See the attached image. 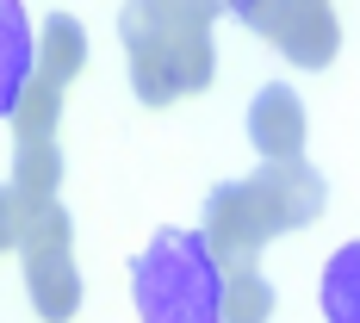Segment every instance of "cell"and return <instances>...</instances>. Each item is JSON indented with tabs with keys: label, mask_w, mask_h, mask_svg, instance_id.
Returning <instances> with one entry per match:
<instances>
[{
	"label": "cell",
	"mask_w": 360,
	"mask_h": 323,
	"mask_svg": "<svg viewBox=\"0 0 360 323\" xmlns=\"http://www.w3.org/2000/svg\"><path fill=\"white\" fill-rule=\"evenodd\" d=\"M317 305H323V323H360V243H342L323 261Z\"/></svg>",
	"instance_id": "9c48e42d"
},
{
	"label": "cell",
	"mask_w": 360,
	"mask_h": 323,
	"mask_svg": "<svg viewBox=\"0 0 360 323\" xmlns=\"http://www.w3.org/2000/svg\"><path fill=\"white\" fill-rule=\"evenodd\" d=\"M118 37H124L131 87H137L143 106H174L186 94L212 87V75H217L212 25H180V19H162L149 0H124Z\"/></svg>",
	"instance_id": "3957f363"
},
{
	"label": "cell",
	"mask_w": 360,
	"mask_h": 323,
	"mask_svg": "<svg viewBox=\"0 0 360 323\" xmlns=\"http://www.w3.org/2000/svg\"><path fill=\"white\" fill-rule=\"evenodd\" d=\"M323 205H329V186L304 156L298 162H261L255 175L224 180L212 199H205V224L199 230H205V243H212V255L224 267H243L274 236L317 224Z\"/></svg>",
	"instance_id": "6da1fadb"
},
{
	"label": "cell",
	"mask_w": 360,
	"mask_h": 323,
	"mask_svg": "<svg viewBox=\"0 0 360 323\" xmlns=\"http://www.w3.org/2000/svg\"><path fill=\"white\" fill-rule=\"evenodd\" d=\"M274 317V286L267 274L243 261V267H224V323H267Z\"/></svg>",
	"instance_id": "7c38bea8"
},
{
	"label": "cell",
	"mask_w": 360,
	"mask_h": 323,
	"mask_svg": "<svg viewBox=\"0 0 360 323\" xmlns=\"http://www.w3.org/2000/svg\"><path fill=\"white\" fill-rule=\"evenodd\" d=\"M224 6H230V0H224Z\"/></svg>",
	"instance_id": "2e32d148"
},
{
	"label": "cell",
	"mask_w": 360,
	"mask_h": 323,
	"mask_svg": "<svg viewBox=\"0 0 360 323\" xmlns=\"http://www.w3.org/2000/svg\"><path fill=\"white\" fill-rule=\"evenodd\" d=\"M267 44L298 69H329L335 50H342V19H335L329 0H280L274 25H267Z\"/></svg>",
	"instance_id": "277c9868"
},
{
	"label": "cell",
	"mask_w": 360,
	"mask_h": 323,
	"mask_svg": "<svg viewBox=\"0 0 360 323\" xmlns=\"http://www.w3.org/2000/svg\"><path fill=\"white\" fill-rule=\"evenodd\" d=\"M32 249H75V217L63 212V199L19 205V255Z\"/></svg>",
	"instance_id": "4fadbf2b"
},
{
	"label": "cell",
	"mask_w": 360,
	"mask_h": 323,
	"mask_svg": "<svg viewBox=\"0 0 360 323\" xmlns=\"http://www.w3.org/2000/svg\"><path fill=\"white\" fill-rule=\"evenodd\" d=\"M81 69H87V32H81V19L75 13H44V25H37V75L56 81V87H69Z\"/></svg>",
	"instance_id": "ba28073f"
},
{
	"label": "cell",
	"mask_w": 360,
	"mask_h": 323,
	"mask_svg": "<svg viewBox=\"0 0 360 323\" xmlns=\"http://www.w3.org/2000/svg\"><path fill=\"white\" fill-rule=\"evenodd\" d=\"M13 199L19 205H37V199H56L63 186V149L56 144H13Z\"/></svg>",
	"instance_id": "30bf717a"
},
{
	"label": "cell",
	"mask_w": 360,
	"mask_h": 323,
	"mask_svg": "<svg viewBox=\"0 0 360 323\" xmlns=\"http://www.w3.org/2000/svg\"><path fill=\"white\" fill-rule=\"evenodd\" d=\"M131 298L143 323H224V261L205 230H155L131 261Z\"/></svg>",
	"instance_id": "7a4b0ae2"
},
{
	"label": "cell",
	"mask_w": 360,
	"mask_h": 323,
	"mask_svg": "<svg viewBox=\"0 0 360 323\" xmlns=\"http://www.w3.org/2000/svg\"><path fill=\"white\" fill-rule=\"evenodd\" d=\"M32 75H37V32L19 0H0V118H13Z\"/></svg>",
	"instance_id": "52a82bcc"
},
{
	"label": "cell",
	"mask_w": 360,
	"mask_h": 323,
	"mask_svg": "<svg viewBox=\"0 0 360 323\" xmlns=\"http://www.w3.org/2000/svg\"><path fill=\"white\" fill-rule=\"evenodd\" d=\"M304 131H311L304 100L292 94L286 81L261 87L249 100V144H255L261 162H298V156H304Z\"/></svg>",
	"instance_id": "5b68a950"
},
{
	"label": "cell",
	"mask_w": 360,
	"mask_h": 323,
	"mask_svg": "<svg viewBox=\"0 0 360 323\" xmlns=\"http://www.w3.org/2000/svg\"><path fill=\"white\" fill-rule=\"evenodd\" d=\"M224 13H230V19H243L249 32H261V37H267V25H274V13H280V0H230Z\"/></svg>",
	"instance_id": "5bb4252c"
},
{
	"label": "cell",
	"mask_w": 360,
	"mask_h": 323,
	"mask_svg": "<svg viewBox=\"0 0 360 323\" xmlns=\"http://www.w3.org/2000/svg\"><path fill=\"white\" fill-rule=\"evenodd\" d=\"M0 249H19V199L6 180H0Z\"/></svg>",
	"instance_id": "9a60e30c"
},
{
	"label": "cell",
	"mask_w": 360,
	"mask_h": 323,
	"mask_svg": "<svg viewBox=\"0 0 360 323\" xmlns=\"http://www.w3.org/2000/svg\"><path fill=\"white\" fill-rule=\"evenodd\" d=\"M25 292L44 323H69L81 311V267L69 249H32L25 255Z\"/></svg>",
	"instance_id": "8992f818"
},
{
	"label": "cell",
	"mask_w": 360,
	"mask_h": 323,
	"mask_svg": "<svg viewBox=\"0 0 360 323\" xmlns=\"http://www.w3.org/2000/svg\"><path fill=\"white\" fill-rule=\"evenodd\" d=\"M56 118H63V87L32 75V87L19 94V106L6 118L13 125V144H56Z\"/></svg>",
	"instance_id": "8fae6325"
}]
</instances>
